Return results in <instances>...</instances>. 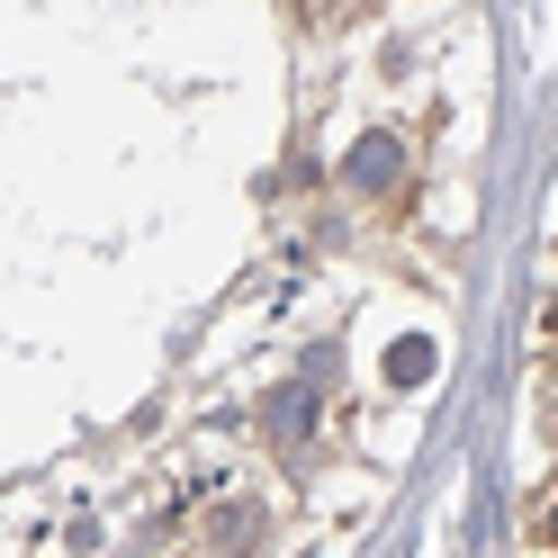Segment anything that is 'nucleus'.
<instances>
[{
  "label": "nucleus",
  "mask_w": 558,
  "mask_h": 558,
  "mask_svg": "<svg viewBox=\"0 0 558 558\" xmlns=\"http://www.w3.org/2000/svg\"><path fill=\"white\" fill-rule=\"evenodd\" d=\"M352 171H361V181H388V171H397V145H388V135H378V145H361Z\"/></svg>",
  "instance_id": "f257e3e1"
},
{
  "label": "nucleus",
  "mask_w": 558,
  "mask_h": 558,
  "mask_svg": "<svg viewBox=\"0 0 558 558\" xmlns=\"http://www.w3.org/2000/svg\"><path fill=\"white\" fill-rule=\"evenodd\" d=\"M424 369H433V352H424V342H405V352L388 361V378H424Z\"/></svg>",
  "instance_id": "f03ea898"
}]
</instances>
